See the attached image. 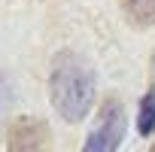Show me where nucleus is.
I'll return each instance as SVG.
<instances>
[{"label":"nucleus","instance_id":"20e7f679","mask_svg":"<svg viewBox=\"0 0 155 152\" xmlns=\"http://www.w3.org/2000/svg\"><path fill=\"white\" fill-rule=\"evenodd\" d=\"M122 12L137 25V28H152L155 25V0H119Z\"/></svg>","mask_w":155,"mask_h":152},{"label":"nucleus","instance_id":"7ed1b4c3","mask_svg":"<svg viewBox=\"0 0 155 152\" xmlns=\"http://www.w3.org/2000/svg\"><path fill=\"white\" fill-rule=\"evenodd\" d=\"M6 152H52V131L43 119L21 116L9 125Z\"/></svg>","mask_w":155,"mask_h":152},{"label":"nucleus","instance_id":"f257e3e1","mask_svg":"<svg viewBox=\"0 0 155 152\" xmlns=\"http://www.w3.org/2000/svg\"><path fill=\"white\" fill-rule=\"evenodd\" d=\"M49 97L64 122H82L94 104V76L91 67L73 52H61L52 64Z\"/></svg>","mask_w":155,"mask_h":152},{"label":"nucleus","instance_id":"0eeeda50","mask_svg":"<svg viewBox=\"0 0 155 152\" xmlns=\"http://www.w3.org/2000/svg\"><path fill=\"white\" fill-rule=\"evenodd\" d=\"M152 67H155V58H152Z\"/></svg>","mask_w":155,"mask_h":152},{"label":"nucleus","instance_id":"f03ea898","mask_svg":"<svg viewBox=\"0 0 155 152\" xmlns=\"http://www.w3.org/2000/svg\"><path fill=\"white\" fill-rule=\"evenodd\" d=\"M125 128H128L125 107L116 97H107L104 107H101V119H97L94 131L88 134L82 152H116L119 143L125 140Z\"/></svg>","mask_w":155,"mask_h":152},{"label":"nucleus","instance_id":"39448f33","mask_svg":"<svg viewBox=\"0 0 155 152\" xmlns=\"http://www.w3.org/2000/svg\"><path fill=\"white\" fill-rule=\"evenodd\" d=\"M137 131L143 137L155 134V91H149L140 104V116H137Z\"/></svg>","mask_w":155,"mask_h":152},{"label":"nucleus","instance_id":"423d86ee","mask_svg":"<svg viewBox=\"0 0 155 152\" xmlns=\"http://www.w3.org/2000/svg\"><path fill=\"white\" fill-rule=\"evenodd\" d=\"M149 152H155V143H152V149H149Z\"/></svg>","mask_w":155,"mask_h":152}]
</instances>
